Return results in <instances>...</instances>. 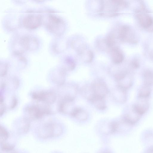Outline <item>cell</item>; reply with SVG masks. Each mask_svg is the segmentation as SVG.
<instances>
[{
    "label": "cell",
    "mask_w": 153,
    "mask_h": 153,
    "mask_svg": "<svg viewBox=\"0 0 153 153\" xmlns=\"http://www.w3.org/2000/svg\"><path fill=\"white\" fill-rule=\"evenodd\" d=\"M151 87L143 84L139 88L137 94V99H147L150 97L151 93Z\"/></svg>",
    "instance_id": "9c48e42d"
},
{
    "label": "cell",
    "mask_w": 153,
    "mask_h": 153,
    "mask_svg": "<svg viewBox=\"0 0 153 153\" xmlns=\"http://www.w3.org/2000/svg\"><path fill=\"white\" fill-rule=\"evenodd\" d=\"M132 105L135 112L142 116L148 111L150 104L147 99H137Z\"/></svg>",
    "instance_id": "52a82bcc"
},
{
    "label": "cell",
    "mask_w": 153,
    "mask_h": 153,
    "mask_svg": "<svg viewBox=\"0 0 153 153\" xmlns=\"http://www.w3.org/2000/svg\"><path fill=\"white\" fill-rule=\"evenodd\" d=\"M141 75L143 84L150 87L153 86V70L149 69L145 70L142 72Z\"/></svg>",
    "instance_id": "8fae6325"
},
{
    "label": "cell",
    "mask_w": 153,
    "mask_h": 153,
    "mask_svg": "<svg viewBox=\"0 0 153 153\" xmlns=\"http://www.w3.org/2000/svg\"><path fill=\"white\" fill-rule=\"evenodd\" d=\"M71 116L79 120L83 121L87 120L88 117V114L84 109L76 107Z\"/></svg>",
    "instance_id": "4fadbf2b"
},
{
    "label": "cell",
    "mask_w": 153,
    "mask_h": 153,
    "mask_svg": "<svg viewBox=\"0 0 153 153\" xmlns=\"http://www.w3.org/2000/svg\"><path fill=\"white\" fill-rule=\"evenodd\" d=\"M81 95L89 101L95 96L91 84L82 86L80 90Z\"/></svg>",
    "instance_id": "5bb4252c"
},
{
    "label": "cell",
    "mask_w": 153,
    "mask_h": 153,
    "mask_svg": "<svg viewBox=\"0 0 153 153\" xmlns=\"http://www.w3.org/2000/svg\"><path fill=\"white\" fill-rule=\"evenodd\" d=\"M39 136L44 138L57 136L62 132V128L59 125L49 124L39 131Z\"/></svg>",
    "instance_id": "7a4b0ae2"
},
{
    "label": "cell",
    "mask_w": 153,
    "mask_h": 153,
    "mask_svg": "<svg viewBox=\"0 0 153 153\" xmlns=\"http://www.w3.org/2000/svg\"><path fill=\"white\" fill-rule=\"evenodd\" d=\"M63 24L59 18L54 15H50L48 17L47 27L52 33L59 34L61 33Z\"/></svg>",
    "instance_id": "3957f363"
},
{
    "label": "cell",
    "mask_w": 153,
    "mask_h": 153,
    "mask_svg": "<svg viewBox=\"0 0 153 153\" xmlns=\"http://www.w3.org/2000/svg\"><path fill=\"white\" fill-rule=\"evenodd\" d=\"M33 98L36 100L42 101H47L52 102L54 101L50 99L55 100L54 95L52 93L48 92H40L35 93L33 95Z\"/></svg>",
    "instance_id": "30bf717a"
},
{
    "label": "cell",
    "mask_w": 153,
    "mask_h": 153,
    "mask_svg": "<svg viewBox=\"0 0 153 153\" xmlns=\"http://www.w3.org/2000/svg\"><path fill=\"white\" fill-rule=\"evenodd\" d=\"M22 45L26 49H30L31 48H35L38 43L36 40L33 38L30 37H25L22 39Z\"/></svg>",
    "instance_id": "9a60e30c"
},
{
    "label": "cell",
    "mask_w": 153,
    "mask_h": 153,
    "mask_svg": "<svg viewBox=\"0 0 153 153\" xmlns=\"http://www.w3.org/2000/svg\"><path fill=\"white\" fill-rule=\"evenodd\" d=\"M42 23V17L39 15L32 14L25 17L23 20L24 27L29 29H34L39 26Z\"/></svg>",
    "instance_id": "8992f818"
},
{
    "label": "cell",
    "mask_w": 153,
    "mask_h": 153,
    "mask_svg": "<svg viewBox=\"0 0 153 153\" xmlns=\"http://www.w3.org/2000/svg\"><path fill=\"white\" fill-rule=\"evenodd\" d=\"M102 153H111L110 152H102Z\"/></svg>",
    "instance_id": "d6986e66"
},
{
    "label": "cell",
    "mask_w": 153,
    "mask_h": 153,
    "mask_svg": "<svg viewBox=\"0 0 153 153\" xmlns=\"http://www.w3.org/2000/svg\"><path fill=\"white\" fill-rule=\"evenodd\" d=\"M91 84L95 96L105 98L109 92V90L104 81L98 78Z\"/></svg>",
    "instance_id": "6da1fadb"
},
{
    "label": "cell",
    "mask_w": 153,
    "mask_h": 153,
    "mask_svg": "<svg viewBox=\"0 0 153 153\" xmlns=\"http://www.w3.org/2000/svg\"><path fill=\"white\" fill-rule=\"evenodd\" d=\"M141 117L135 112L132 104L128 106L126 110L122 116V119L127 124L134 125L140 120Z\"/></svg>",
    "instance_id": "277c9868"
},
{
    "label": "cell",
    "mask_w": 153,
    "mask_h": 153,
    "mask_svg": "<svg viewBox=\"0 0 153 153\" xmlns=\"http://www.w3.org/2000/svg\"><path fill=\"white\" fill-rule=\"evenodd\" d=\"M112 58L113 62L116 64H119L122 62L123 59V55L117 48L112 49Z\"/></svg>",
    "instance_id": "2e32d148"
},
{
    "label": "cell",
    "mask_w": 153,
    "mask_h": 153,
    "mask_svg": "<svg viewBox=\"0 0 153 153\" xmlns=\"http://www.w3.org/2000/svg\"><path fill=\"white\" fill-rule=\"evenodd\" d=\"M112 96L117 102L120 104H124L127 100V90L117 85L112 90Z\"/></svg>",
    "instance_id": "5b68a950"
},
{
    "label": "cell",
    "mask_w": 153,
    "mask_h": 153,
    "mask_svg": "<svg viewBox=\"0 0 153 153\" xmlns=\"http://www.w3.org/2000/svg\"><path fill=\"white\" fill-rule=\"evenodd\" d=\"M8 133L7 130L3 127H0V140L3 142L6 140L8 138Z\"/></svg>",
    "instance_id": "ac0fdd59"
},
{
    "label": "cell",
    "mask_w": 153,
    "mask_h": 153,
    "mask_svg": "<svg viewBox=\"0 0 153 153\" xmlns=\"http://www.w3.org/2000/svg\"><path fill=\"white\" fill-rule=\"evenodd\" d=\"M74 101L69 99H63L60 105V111L64 114L71 116L76 107L75 106Z\"/></svg>",
    "instance_id": "ba28073f"
},
{
    "label": "cell",
    "mask_w": 153,
    "mask_h": 153,
    "mask_svg": "<svg viewBox=\"0 0 153 153\" xmlns=\"http://www.w3.org/2000/svg\"><path fill=\"white\" fill-rule=\"evenodd\" d=\"M90 101L94 106L98 110H104L107 108L105 98L94 96Z\"/></svg>",
    "instance_id": "7c38bea8"
},
{
    "label": "cell",
    "mask_w": 153,
    "mask_h": 153,
    "mask_svg": "<svg viewBox=\"0 0 153 153\" xmlns=\"http://www.w3.org/2000/svg\"><path fill=\"white\" fill-rule=\"evenodd\" d=\"M29 114L34 118H38L42 116L44 114L45 111L41 109L39 107L32 106L27 109Z\"/></svg>",
    "instance_id": "e0dca14e"
}]
</instances>
